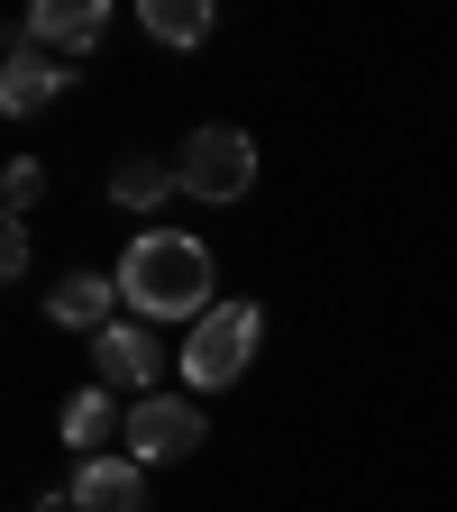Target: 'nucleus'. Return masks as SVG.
Here are the masks:
<instances>
[{"label":"nucleus","mask_w":457,"mask_h":512,"mask_svg":"<svg viewBox=\"0 0 457 512\" xmlns=\"http://www.w3.org/2000/svg\"><path fill=\"white\" fill-rule=\"evenodd\" d=\"M119 302L138 320H202L211 302V247L192 229H138L119 256Z\"/></svg>","instance_id":"f257e3e1"},{"label":"nucleus","mask_w":457,"mask_h":512,"mask_svg":"<svg viewBox=\"0 0 457 512\" xmlns=\"http://www.w3.org/2000/svg\"><path fill=\"white\" fill-rule=\"evenodd\" d=\"M256 320L247 302H220V311H202L192 320V339H183V357H174V375L192 384V394H220V384H238L247 375V357H256Z\"/></svg>","instance_id":"f03ea898"},{"label":"nucleus","mask_w":457,"mask_h":512,"mask_svg":"<svg viewBox=\"0 0 457 512\" xmlns=\"http://www.w3.org/2000/svg\"><path fill=\"white\" fill-rule=\"evenodd\" d=\"M174 174H183L192 202H247V183H256V147H247V128L211 119V128H192V138H183Z\"/></svg>","instance_id":"7ed1b4c3"},{"label":"nucleus","mask_w":457,"mask_h":512,"mask_svg":"<svg viewBox=\"0 0 457 512\" xmlns=\"http://www.w3.org/2000/svg\"><path fill=\"white\" fill-rule=\"evenodd\" d=\"M211 430H202V394H147L128 403V458L138 467H165V458H192Z\"/></svg>","instance_id":"20e7f679"},{"label":"nucleus","mask_w":457,"mask_h":512,"mask_svg":"<svg viewBox=\"0 0 457 512\" xmlns=\"http://www.w3.org/2000/svg\"><path fill=\"white\" fill-rule=\"evenodd\" d=\"M156 339H147V320H110V330L92 339V384H110V394L128 403H147V384H156Z\"/></svg>","instance_id":"39448f33"},{"label":"nucleus","mask_w":457,"mask_h":512,"mask_svg":"<svg viewBox=\"0 0 457 512\" xmlns=\"http://www.w3.org/2000/svg\"><path fill=\"white\" fill-rule=\"evenodd\" d=\"M19 37L46 46V55H92L110 37V10H101V0H37V10L19 19Z\"/></svg>","instance_id":"423d86ee"},{"label":"nucleus","mask_w":457,"mask_h":512,"mask_svg":"<svg viewBox=\"0 0 457 512\" xmlns=\"http://www.w3.org/2000/svg\"><path fill=\"white\" fill-rule=\"evenodd\" d=\"M64 83H74V74H64V55H46V46L10 37V64H0V110H10V119L46 110V101H55Z\"/></svg>","instance_id":"0eeeda50"},{"label":"nucleus","mask_w":457,"mask_h":512,"mask_svg":"<svg viewBox=\"0 0 457 512\" xmlns=\"http://www.w3.org/2000/svg\"><path fill=\"white\" fill-rule=\"evenodd\" d=\"M64 512H147V467L138 458H92V467H74Z\"/></svg>","instance_id":"6e6552de"},{"label":"nucleus","mask_w":457,"mask_h":512,"mask_svg":"<svg viewBox=\"0 0 457 512\" xmlns=\"http://www.w3.org/2000/svg\"><path fill=\"white\" fill-rule=\"evenodd\" d=\"M110 439H128V412H119L110 384H83V394L64 403V448L92 467V458H110Z\"/></svg>","instance_id":"1a4fd4ad"},{"label":"nucleus","mask_w":457,"mask_h":512,"mask_svg":"<svg viewBox=\"0 0 457 512\" xmlns=\"http://www.w3.org/2000/svg\"><path fill=\"white\" fill-rule=\"evenodd\" d=\"M110 302H119V275H64V284L46 293V311H55V330H92V339H101L110 320H119Z\"/></svg>","instance_id":"9d476101"},{"label":"nucleus","mask_w":457,"mask_h":512,"mask_svg":"<svg viewBox=\"0 0 457 512\" xmlns=\"http://www.w3.org/2000/svg\"><path fill=\"white\" fill-rule=\"evenodd\" d=\"M183 192V174L165 165V156H128V165H110V202L119 211H165Z\"/></svg>","instance_id":"9b49d317"},{"label":"nucleus","mask_w":457,"mask_h":512,"mask_svg":"<svg viewBox=\"0 0 457 512\" xmlns=\"http://www.w3.org/2000/svg\"><path fill=\"white\" fill-rule=\"evenodd\" d=\"M138 19H147V37H156V46H202V37L220 28L211 0H147Z\"/></svg>","instance_id":"f8f14e48"},{"label":"nucleus","mask_w":457,"mask_h":512,"mask_svg":"<svg viewBox=\"0 0 457 512\" xmlns=\"http://www.w3.org/2000/svg\"><path fill=\"white\" fill-rule=\"evenodd\" d=\"M37 192H46V165L37 156H19L10 174H0V202H10V211H37Z\"/></svg>","instance_id":"ddd939ff"},{"label":"nucleus","mask_w":457,"mask_h":512,"mask_svg":"<svg viewBox=\"0 0 457 512\" xmlns=\"http://www.w3.org/2000/svg\"><path fill=\"white\" fill-rule=\"evenodd\" d=\"M0 275H10V284L28 275V229H19V220H10V229H0Z\"/></svg>","instance_id":"4468645a"}]
</instances>
